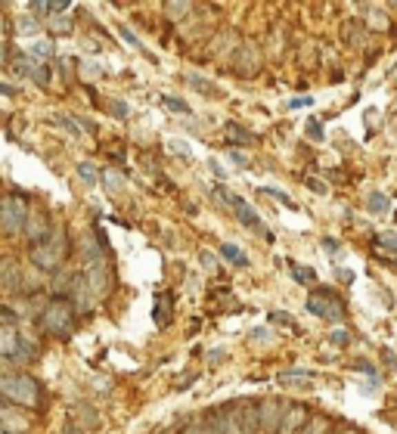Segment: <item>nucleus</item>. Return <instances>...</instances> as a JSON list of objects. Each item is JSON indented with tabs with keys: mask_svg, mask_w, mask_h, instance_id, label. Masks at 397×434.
<instances>
[{
	"mask_svg": "<svg viewBox=\"0 0 397 434\" xmlns=\"http://www.w3.org/2000/svg\"><path fill=\"white\" fill-rule=\"evenodd\" d=\"M68 251H72V245H68L65 227H53L41 242H34V245L28 248V258H31V264H34L37 270L56 273L62 264H65Z\"/></svg>",
	"mask_w": 397,
	"mask_h": 434,
	"instance_id": "obj_1",
	"label": "nucleus"
},
{
	"mask_svg": "<svg viewBox=\"0 0 397 434\" xmlns=\"http://www.w3.org/2000/svg\"><path fill=\"white\" fill-rule=\"evenodd\" d=\"M285 409H289V400H279V397L261 400L258 434H279V425H283V419H285Z\"/></svg>",
	"mask_w": 397,
	"mask_h": 434,
	"instance_id": "obj_7",
	"label": "nucleus"
},
{
	"mask_svg": "<svg viewBox=\"0 0 397 434\" xmlns=\"http://www.w3.org/2000/svg\"><path fill=\"white\" fill-rule=\"evenodd\" d=\"M233 211H236V220H239L242 227L254 229V233H264L267 239H273V236H270V233H267V229H264V223H261V217L254 214V208H252V205L245 202V198H236V202H233Z\"/></svg>",
	"mask_w": 397,
	"mask_h": 434,
	"instance_id": "obj_13",
	"label": "nucleus"
},
{
	"mask_svg": "<svg viewBox=\"0 0 397 434\" xmlns=\"http://www.w3.org/2000/svg\"><path fill=\"white\" fill-rule=\"evenodd\" d=\"M252 341H264V347L267 344H273V332L270 329H252V335H248Z\"/></svg>",
	"mask_w": 397,
	"mask_h": 434,
	"instance_id": "obj_38",
	"label": "nucleus"
},
{
	"mask_svg": "<svg viewBox=\"0 0 397 434\" xmlns=\"http://www.w3.org/2000/svg\"><path fill=\"white\" fill-rule=\"evenodd\" d=\"M190 84L196 87L198 93H205L208 99H214V96H221V90H217V84H211V81H205L202 74H190Z\"/></svg>",
	"mask_w": 397,
	"mask_h": 434,
	"instance_id": "obj_25",
	"label": "nucleus"
},
{
	"mask_svg": "<svg viewBox=\"0 0 397 434\" xmlns=\"http://www.w3.org/2000/svg\"><path fill=\"white\" fill-rule=\"evenodd\" d=\"M37 326L53 338H72L74 326H78V310L68 298H50L47 307L37 313Z\"/></svg>",
	"mask_w": 397,
	"mask_h": 434,
	"instance_id": "obj_3",
	"label": "nucleus"
},
{
	"mask_svg": "<svg viewBox=\"0 0 397 434\" xmlns=\"http://www.w3.org/2000/svg\"><path fill=\"white\" fill-rule=\"evenodd\" d=\"M28 217H31V205L22 192H3L0 196V229H3V236L25 233Z\"/></svg>",
	"mask_w": 397,
	"mask_h": 434,
	"instance_id": "obj_5",
	"label": "nucleus"
},
{
	"mask_svg": "<svg viewBox=\"0 0 397 434\" xmlns=\"http://www.w3.org/2000/svg\"><path fill=\"white\" fill-rule=\"evenodd\" d=\"M289 267H292V279H295V282H301V285H314L316 282V270H314V267L295 264V260H289Z\"/></svg>",
	"mask_w": 397,
	"mask_h": 434,
	"instance_id": "obj_21",
	"label": "nucleus"
},
{
	"mask_svg": "<svg viewBox=\"0 0 397 434\" xmlns=\"http://www.w3.org/2000/svg\"><path fill=\"white\" fill-rule=\"evenodd\" d=\"M0 93H10V96H16V87H12V84H0Z\"/></svg>",
	"mask_w": 397,
	"mask_h": 434,
	"instance_id": "obj_50",
	"label": "nucleus"
},
{
	"mask_svg": "<svg viewBox=\"0 0 397 434\" xmlns=\"http://www.w3.org/2000/svg\"><path fill=\"white\" fill-rule=\"evenodd\" d=\"M190 10H192L190 3H165V12H167V16H186Z\"/></svg>",
	"mask_w": 397,
	"mask_h": 434,
	"instance_id": "obj_40",
	"label": "nucleus"
},
{
	"mask_svg": "<svg viewBox=\"0 0 397 434\" xmlns=\"http://www.w3.org/2000/svg\"><path fill=\"white\" fill-rule=\"evenodd\" d=\"M53 227H56V223H50L47 214H31V217H28V227H25V233H28L31 245H34V242H41Z\"/></svg>",
	"mask_w": 397,
	"mask_h": 434,
	"instance_id": "obj_16",
	"label": "nucleus"
},
{
	"mask_svg": "<svg viewBox=\"0 0 397 434\" xmlns=\"http://www.w3.org/2000/svg\"><path fill=\"white\" fill-rule=\"evenodd\" d=\"M338 434H357V431H354V428H341Z\"/></svg>",
	"mask_w": 397,
	"mask_h": 434,
	"instance_id": "obj_51",
	"label": "nucleus"
},
{
	"mask_svg": "<svg viewBox=\"0 0 397 434\" xmlns=\"http://www.w3.org/2000/svg\"><path fill=\"white\" fill-rule=\"evenodd\" d=\"M68 301L74 304V310H78V313H87V310L93 307V301H96L90 282H87V276L81 270L72 276V285H68Z\"/></svg>",
	"mask_w": 397,
	"mask_h": 434,
	"instance_id": "obj_10",
	"label": "nucleus"
},
{
	"mask_svg": "<svg viewBox=\"0 0 397 434\" xmlns=\"http://www.w3.org/2000/svg\"><path fill=\"white\" fill-rule=\"evenodd\" d=\"M109 112H112L115 118H128V115H130V109H128V103H124V99H112V103H109Z\"/></svg>",
	"mask_w": 397,
	"mask_h": 434,
	"instance_id": "obj_36",
	"label": "nucleus"
},
{
	"mask_svg": "<svg viewBox=\"0 0 397 434\" xmlns=\"http://www.w3.org/2000/svg\"><path fill=\"white\" fill-rule=\"evenodd\" d=\"M152 320H155V326H161V329L171 326V320H174V295L171 291H159V295H155Z\"/></svg>",
	"mask_w": 397,
	"mask_h": 434,
	"instance_id": "obj_14",
	"label": "nucleus"
},
{
	"mask_svg": "<svg viewBox=\"0 0 397 434\" xmlns=\"http://www.w3.org/2000/svg\"><path fill=\"white\" fill-rule=\"evenodd\" d=\"M99 180H103V186L112 192V196L124 192V174L121 171H112V167H109V171H103V177H99Z\"/></svg>",
	"mask_w": 397,
	"mask_h": 434,
	"instance_id": "obj_23",
	"label": "nucleus"
},
{
	"mask_svg": "<svg viewBox=\"0 0 397 434\" xmlns=\"http://www.w3.org/2000/svg\"><path fill=\"white\" fill-rule=\"evenodd\" d=\"M357 369H360V372H363V375H369V378H372V382H376V375H378V372H376V369H372V363H369V360H357Z\"/></svg>",
	"mask_w": 397,
	"mask_h": 434,
	"instance_id": "obj_45",
	"label": "nucleus"
},
{
	"mask_svg": "<svg viewBox=\"0 0 397 434\" xmlns=\"http://www.w3.org/2000/svg\"><path fill=\"white\" fill-rule=\"evenodd\" d=\"M270 322H276V326H289L292 332H298V326L292 322V313H283V310H273V313H270Z\"/></svg>",
	"mask_w": 397,
	"mask_h": 434,
	"instance_id": "obj_34",
	"label": "nucleus"
},
{
	"mask_svg": "<svg viewBox=\"0 0 397 434\" xmlns=\"http://www.w3.org/2000/svg\"><path fill=\"white\" fill-rule=\"evenodd\" d=\"M37 28H41V22H37V19H22V25H19V31H22V34H34Z\"/></svg>",
	"mask_w": 397,
	"mask_h": 434,
	"instance_id": "obj_44",
	"label": "nucleus"
},
{
	"mask_svg": "<svg viewBox=\"0 0 397 434\" xmlns=\"http://www.w3.org/2000/svg\"><path fill=\"white\" fill-rule=\"evenodd\" d=\"M118 34H121V37H124V41H128V43H130V47H140V41H136V34H134V31H130V28H128V25H118Z\"/></svg>",
	"mask_w": 397,
	"mask_h": 434,
	"instance_id": "obj_43",
	"label": "nucleus"
},
{
	"mask_svg": "<svg viewBox=\"0 0 397 434\" xmlns=\"http://www.w3.org/2000/svg\"><path fill=\"white\" fill-rule=\"evenodd\" d=\"M78 177L84 180L87 186H93L99 180V174H96V165L93 161H78Z\"/></svg>",
	"mask_w": 397,
	"mask_h": 434,
	"instance_id": "obj_26",
	"label": "nucleus"
},
{
	"mask_svg": "<svg viewBox=\"0 0 397 434\" xmlns=\"http://www.w3.org/2000/svg\"><path fill=\"white\" fill-rule=\"evenodd\" d=\"M167 146H171V149H174V152H177V155H186V158H190V155H192L190 143H183V140H171V143H167Z\"/></svg>",
	"mask_w": 397,
	"mask_h": 434,
	"instance_id": "obj_41",
	"label": "nucleus"
},
{
	"mask_svg": "<svg viewBox=\"0 0 397 434\" xmlns=\"http://www.w3.org/2000/svg\"><path fill=\"white\" fill-rule=\"evenodd\" d=\"M211 171H214V177H217V180H227V171L221 167V161H211Z\"/></svg>",
	"mask_w": 397,
	"mask_h": 434,
	"instance_id": "obj_48",
	"label": "nucleus"
},
{
	"mask_svg": "<svg viewBox=\"0 0 397 434\" xmlns=\"http://www.w3.org/2000/svg\"><path fill=\"white\" fill-rule=\"evenodd\" d=\"M376 245H382L388 254H397V233H382L376 239Z\"/></svg>",
	"mask_w": 397,
	"mask_h": 434,
	"instance_id": "obj_33",
	"label": "nucleus"
},
{
	"mask_svg": "<svg viewBox=\"0 0 397 434\" xmlns=\"http://www.w3.org/2000/svg\"><path fill=\"white\" fill-rule=\"evenodd\" d=\"M0 289L6 295H19L25 289V273H22V264H19L12 254H3L0 258Z\"/></svg>",
	"mask_w": 397,
	"mask_h": 434,
	"instance_id": "obj_9",
	"label": "nucleus"
},
{
	"mask_svg": "<svg viewBox=\"0 0 397 434\" xmlns=\"http://www.w3.org/2000/svg\"><path fill=\"white\" fill-rule=\"evenodd\" d=\"M304 186H307V189H314L316 196H326V192H329V186L323 183L320 177H304Z\"/></svg>",
	"mask_w": 397,
	"mask_h": 434,
	"instance_id": "obj_35",
	"label": "nucleus"
},
{
	"mask_svg": "<svg viewBox=\"0 0 397 434\" xmlns=\"http://www.w3.org/2000/svg\"><path fill=\"white\" fill-rule=\"evenodd\" d=\"M211 425H214V434H245L242 431V415H239V400L221 403L214 413H208Z\"/></svg>",
	"mask_w": 397,
	"mask_h": 434,
	"instance_id": "obj_8",
	"label": "nucleus"
},
{
	"mask_svg": "<svg viewBox=\"0 0 397 434\" xmlns=\"http://www.w3.org/2000/svg\"><path fill=\"white\" fill-rule=\"evenodd\" d=\"M161 105L171 112H180V115H190V105H186V99H177L171 96V93H161Z\"/></svg>",
	"mask_w": 397,
	"mask_h": 434,
	"instance_id": "obj_27",
	"label": "nucleus"
},
{
	"mask_svg": "<svg viewBox=\"0 0 397 434\" xmlns=\"http://www.w3.org/2000/svg\"><path fill=\"white\" fill-rule=\"evenodd\" d=\"M310 103H314V96H298L289 103V109H301V105H310Z\"/></svg>",
	"mask_w": 397,
	"mask_h": 434,
	"instance_id": "obj_46",
	"label": "nucleus"
},
{
	"mask_svg": "<svg viewBox=\"0 0 397 434\" xmlns=\"http://www.w3.org/2000/svg\"><path fill=\"white\" fill-rule=\"evenodd\" d=\"M298 434H332V422H329V415H314Z\"/></svg>",
	"mask_w": 397,
	"mask_h": 434,
	"instance_id": "obj_22",
	"label": "nucleus"
},
{
	"mask_svg": "<svg viewBox=\"0 0 397 434\" xmlns=\"http://www.w3.org/2000/svg\"><path fill=\"white\" fill-rule=\"evenodd\" d=\"M304 130H307V136H310V140H316V143H320L323 136H326V130H323L320 118H307V124H304Z\"/></svg>",
	"mask_w": 397,
	"mask_h": 434,
	"instance_id": "obj_30",
	"label": "nucleus"
},
{
	"mask_svg": "<svg viewBox=\"0 0 397 434\" xmlns=\"http://www.w3.org/2000/svg\"><path fill=\"white\" fill-rule=\"evenodd\" d=\"M0 397L22 409H37L43 400V388L28 372H3L0 375Z\"/></svg>",
	"mask_w": 397,
	"mask_h": 434,
	"instance_id": "obj_2",
	"label": "nucleus"
},
{
	"mask_svg": "<svg viewBox=\"0 0 397 434\" xmlns=\"http://www.w3.org/2000/svg\"><path fill=\"white\" fill-rule=\"evenodd\" d=\"M382 360H385V363H388V366H397V357L388 351V347H385V351H382Z\"/></svg>",
	"mask_w": 397,
	"mask_h": 434,
	"instance_id": "obj_49",
	"label": "nucleus"
},
{
	"mask_svg": "<svg viewBox=\"0 0 397 434\" xmlns=\"http://www.w3.org/2000/svg\"><path fill=\"white\" fill-rule=\"evenodd\" d=\"M183 434H214V425H211V419L205 415V419H196L190 428H186Z\"/></svg>",
	"mask_w": 397,
	"mask_h": 434,
	"instance_id": "obj_29",
	"label": "nucleus"
},
{
	"mask_svg": "<svg viewBox=\"0 0 397 434\" xmlns=\"http://www.w3.org/2000/svg\"><path fill=\"white\" fill-rule=\"evenodd\" d=\"M6 59V53H3V47H0V62H3Z\"/></svg>",
	"mask_w": 397,
	"mask_h": 434,
	"instance_id": "obj_52",
	"label": "nucleus"
},
{
	"mask_svg": "<svg viewBox=\"0 0 397 434\" xmlns=\"http://www.w3.org/2000/svg\"><path fill=\"white\" fill-rule=\"evenodd\" d=\"M12 72L25 74V78H31V81H34V84H41V87H47V84H50V78H53V74H50V68L43 65V62H34V59H28V56H25V53L12 59Z\"/></svg>",
	"mask_w": 397,
	"mask_h": 434,
	"instance_id": "obj_11",
	"label": "nucleus"
},
{
	"mask_svg": "<svg viewBox=\"0 0 397 434\" xmlns=\"http://www.w3.org/2000/svg\"><path fill=\"white\" fill-rule=\"evenodd\" d=\"M227 155H230V161H233L236 167H248V155L245 152H236V149H230Z\"/></svg>",
	"mask_w": 397,
	"mask_h": 434,
	"instance_id": "obj_42",
	"label": "nucleus"
},
{
	"mask_svg": "<svg viewBox=\"0 0 397 434\" xmlns=\"http://www.w3.org/2000/svg\"><path fill=\"white\" fill-rule=\"evenodd\" d=\"M56 53V47H53V41H34L28 50H25V56L28 59H34V62H43V59H50V56Z\"/></svg>",
	"mask_w": 397,
	"mask_h": 434,
	"instance_id": "obj_20",
	"label": "nucleus"
},
{
	"mask_svg": "<svg viewBox=\"0 0 397 434\" xmlns=\"http://www.w3.org/2000/svg\"><path fill=\"white\" fill-rule=\"evenodd\" d=\"M261 59L254 56V47H242L239 50V62H236V72L242 74V78H252L254 72H258Z\"/></svg>",
	"mask_w": 397,
	"mask_h": 434,
	"instance_id": "obj_17",
	"label": "nucleus"
},
{
	"mask_svg": "<svg viewBox=\"0 0 397 434\" xmlns=\"http://www.w3.org/2000/svg\"><path fill=\"white\" fill-rule=\"evenodd\" d=\"M37 357V344H31L16 326L12 329H0V360L6 363H31Z\"/></svg>",
	"mask_w": 397,
	"mask_h": 434,
	"instance_id": "obj_6",
	"label": "nucleus"
},
{
	"mask_svg": "<svg viewBox=\"0 0 397 434\" xmlns=\"http://www.w3.org/2000/svg\"><path fill=\"white\" fill-rule=\"evenodd\" d=\"M0 434H3V428H0Z\"/></svg>",
	"mask_w": 397,
	"mask_h": 434,
	"instance_id": "obj_53",
	"label": "nucleus"
},
{
	"mask_svg": "<svg viewBox=\"0 0 397 434\" xmlns=\"http://www.w3.org/2000/svg\"><path fill=\"white\" fill-rule=\"evenodd\" d=\"M261 192V196H273V198H276V202H283L285 205V208H292V211H295L298 208V205L295 202H292V198L289 196H285V192L283 189H270V186H264V189H258Z\"/></svg>",
	"mask_w": 397,
	"mask_h": 434,
	"instance_id": "obj_31",
	"label": "nucleus"
},
{
	"mask_svg": "<svg viewBox=\"0 0 397 434\" xmlns=\"http://www.w3.org/2000/svg\"><path fill=\"white\" fill-rule=\"evenodd\" d=\"M227 140L236 143V146H254V143H258V136H254L252 130H245L242 124L227 121Z\"/></svg>",
	"mask_w": 397,
	"mask_h": 434,
	"instance_id": "obj_18",
	"label": "nucleus"
},
{
	"mask_svg": "<svg viewBox=\"0 0 397 434\" xmlns=\"http://www.w3.org/2000/svg\"><path fill=\"white\" fill-rule=\"evenodd\" d=\"M307 422H310V409L304 406V403H289L285 419H283V425H279V434H298Z\"/></svg>",
	"mask_w": 397,
	"mask_h": 434,
	"instance_id": "obj_12",
	"label": "nucleus"
},
{
	"mask_svg": "<svg viewBox=\"0 0 397 434\" xmlns=\"http://www.w3.org/2000/svg\"><path fill=\"white\" fill-rule=\"evenodd\" d=\"M323 251H326L329 258H335V254H341V242L332 239V236H326V239H323Z\"/></svg>",
	"mask_w": 397,
	"mask_h": 434,
	"instance_id": "obj_37",
	"label": "nucleus"
},
{
	"mask_svg": "<svg viewBox=\"0 0 397 434\" xmlns=\"http://www.w3.org/2000/svg\"><path fill=\"white\" fill-rule=\"evenodd\" d=\"M50 28H53V31H65V34H68V31H72V25L62 22V19H53V22H50Z\"/></svg>",
	"mask_w": 397,
	"mask_h": 434,
	"instance_id": "obj_47",
	"label": "nucleus"
},
{
	"mask_svg": "<svg viewBox=\"0 0 397 434\" xmlns=\"http://www.w3.org/2000/svg\"><path fill=\"white\" fill-rule=\"evenodd\" d=\"M304 307H307V313H314L316 320H326V322H345L347 320L345 298H341L335 289H326V285H320V289L310 291V298L304 301Z\"/></svg>",
	"mask_w": 397,
	"mask_h": 434,
	"instance_id": "obj_4",
	"label": "nucleus"
},
{
	"mask_svg": "<svg viewBox=\"0 0 397 434\" xmlns=\"http://www.w3.org/2000/svg\"><path fill=\"white\" fill-rule=\"evenodd\" d=\"M316 378L314 369H301V366H295V369H283L276 375L279 384H285V388H310Z\"/></svg>",
	"mask_w": 397,
	"mask_h": 434,
	"instance_id": "obj_15",
	"label": "nucleus"
},
{
	"mask_svg": "<svg viewBox=\"0 0 397 434\" xmlns=\"http://www.w3.org/2000/svg\"><path fill=\"white\" fill-rule=\"evenodd\" d=\"M221 254H223V258H227L233 267H239V270H245V267L252 264V260H248V254L242 251L239 245H230V242H223V245H221Z\"/></svg>",
	"mask_w": 397,
	"mask_h": 434,
	"instance_id": "obj_19",
	"label": "nucleus"
},
{
	"mask_svg": "<svg viewBox=\"0 0 397 434\" xmlns=\"http://www.w3.org/2000/svg\"><path fill=\"white\" fill-rule=\"evenodd\" d=\"M329 344H332V347H347V344H351V335H347L345 329H332V332H329Z\"/></svg>",
	"mask_w": 397,
	"mask_h": 434,
	"instance_id": "obj_32",
	"label": "nucleus"
},
{
	"mask_svg": "<svg viewBox=\"0 0 397 434\" xmlns=\"http://www.w3.org/2000/svg\"><path fill=\"white\" fill-rule=\"evenodd\" d=\"M366 208H369L372 214H388V211H391V198L385 196V192H369V198H366Z\"/></svg>",
	"mask_w": 397,
	"mask_h": 434,
	"instance_id": "obj_24",
	"label": "nucleus"
},
{
	"mask_svg": "<svg viewBox=\"0 0 397 434\" xmlns=\"http://www.w3.org/2000/svg\"><path fill=\"white\" fill-rule=\"evenodd\" d=\"M198 264H202L205 270H211V273L217 270V258H214L211 251H198Z\"/></svg>",
	"mask_w": 397,
	"mask_h": 434,
	"instance_id": "obj_39",
	"label": "nucleus"
},
{
	"mask_svg": "<svg viewBox=\"0 0 397 434\" xmlns=\"http://www.w3.org/2000/svg\"><path fill=\"white\" fill-rule=\"evenodd\" d=\"M19 320V313L10 307V304H0V329H12Z\"/></svg>",
	"mask_w": 397,
	"mask_h": 434,
	"instance_id": "obj_28",
	"label": "nucleus"
}]
</instances>
